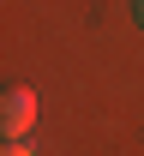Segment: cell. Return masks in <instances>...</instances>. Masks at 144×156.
Returning <instances> with one entry per match:
<instances>
[{
    "label": "cell",
    "mask_w": 144,
    "mask_h": 156,
    "mask_svg": "<svg viewBox=\"0 0 144 156\" xmlns=\"http://www.w3.org/2000/svg\"><path fill=\"white\" fill-rule=\"evenodd\" d=\"M36 126V90L30 84H6V96H0V132L6 138H30Z\"/></svg>",
    "instance_id": "obj_1"
},
{
    "label": "cell",
    "mask_w": 144,
    "mask_h": 156,
    "mask_svg": "<svg viewBox=\"0 0 144 156\" xmlns=\"http://www.w3.org/2000/svg\"><path fill=\"white\" fill-rule=\"evenodd\" d=\"M6 156H30V138H6Z\"/></svg>",
    "instance_id": "obj_2"
},
{
    "label": "cell",
    "mask_w": 144,
    "mask_h": 156,
    "mask_svg": "<svg viewBox=\"0 0 144 156\" xmlns=\"http://www.w3.org/2000/svg\"><path fill=\"white\" fill-rule=\"evenodd\" d=\"M132 18H138V24H144V0H132Z\"/></svg>",
    "instance_id": "obj_3"
}]
</instances>
